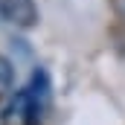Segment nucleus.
<instances>
[{"label":"nucleus","mask_w":125,"mask_h":125,"mask_svg":"<svg viewBox=\"0 0 125 125\" xmlns=\"http://www.w3.org/2000/svg\"><path fill=\"white\" fill-rule=\"evenodd\" d=\"M0 18L21 29H32L38 23V6L35 0H0Z\"/></svg>","instance_id":"f257e3e1"},{"label":"nucleus","mask_w":125,"mask_h":125,"mask_svg":"<svg viewBox=\"0 0 125 125\" xmlns=\"http://www.w3.org/2000/svg\"><path fill=\"white\" fill-rule=\"evenodd\" d=\"M26 90H29V96L41 105V108H50V99H52V84H50V73L47 70H35L29 79V84H26Z\"/></svg>","instance_id":"f03ea898"},{"label":"nucleus","mask_w":125,"mask_h":125,"mask_svg":"<svg viewBox=\"0 0 125 125\" xmlns=\"http://www.w3.org/2000/svg\"><path fill=\"white\" fill-rule=\"evenodd\" d=\"M12 84H15V67H12L9 58H3V55H0V99H3V96H9Z\"/></svg>","instance_id":"7ed1b4c3"},{"label":"nucleus","mask_w":125,"mask_h":125,"mask_svg":"<svg viewBox=\"0 0 125 125\" xmlns=\"http://www.w3.org/2000/svg\"><path fill=\"white\" fill-rule=\"evenodd\" d=\"M116 12H119V15L125 18V0H116Z\"/></svg>","instance_id":"20e7f679"}]
</instances>
